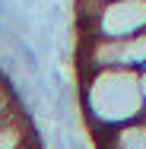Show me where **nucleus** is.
I'll use <instances>...</instances> for the list:
<instances>
[{
  "mask_svg": "<svg viewBox=\"0 0 146 149\" xmlns=\"http://www.w3.org/2000/svg\"><path fill=\"white\" fill-rule=\"evenodd\" d=\"M92 133L146 118L143 70H92L80 92Z\"/></svg>",
  "mask_w": 146,
  "mask_h": 149,
  "instance_id": "1",
  "label": "nucleus"
},
{
  "mask_svg": "<svg viewBox=\"0 0 146 149\" xmlns=\"http://www.w3.org/2000/svg\"><path fill=\"white\" fill-rule=\"evenodd\" d=\"M86 73L92 70H146V35L137 38H86Z\"/></svg>",
  "mask_w": 146,
  "mask_h": 149,
  "instance_id": "2",
  "label": "nucleus"
},
{
  "mask_svg": "<svg viewBox=\"0 0 146 149\" xmlns=\"http://www.w3.org/2000/svg\"><path fill=\"white\" fill-rule=\"evenodd\" d=\"M146 35V0H105L86 26V38H137Z\"/></svg>",
  "mask_w": 146,
  "mask_h": 149,
  "instance_id": "3",
  "label": "nucleus"
},
{
  "mask_svg": "<svg viewBox=\"0 0 146 149\" xmlns=\"http://www.w3.org/2000/svg\"><path fill=\"white\" fill-rule=\"evenodd\" d=\"M95 149H146V118L95 133Z\"/></svg>",
  "mask_w": 146,
  "mask_h": 149,
  "instance_id": "4",
  "label": "nucleus"
},
{
  "mask_svg": "<svg viewBox=\"0 0 146 149\" xmlns=\"http://www.w3.org/2000/svg\"><path fill=\"white\" fill-rule=\"evenodd\" d=\"M35 127L26 111H16L10 118H0V149H22L35 143Z\"/></svg>",
  "mask_w": 146,
  "mask_h": 149,
  "instance_id": "5",
  "label": "nucleus"
},
{
  "mask_svg": "<svg viewBox=\"0 0 146 149\" xmlns=\"http://www.w3.org/2000/svg\"><path fill=\"white\" fill-rule=\"evenodd\" d=\"M22 149H41V143L35 140V143H29V146H22Z\"/></svg>",
  "mask_w": 146,
  "mask_h": 149,
  "instance_id": "6",
  "label": "nucleus"
},
{
  "mask_svg": "<svg viewBox=\"0 0 146 149\" xmlns=\"http://www.w3.org/2000/svg\"><path fill=\"white\" fill-rule=\"evenodd\" d=\"M102 3H105V0H92V6H95V10H98V6H102Z\"/></svg>",
  "mask_w": 146,
  "mask_h": 149,
  "instance_id": "7",
  "label": "nucleus"
}]
</instances>
